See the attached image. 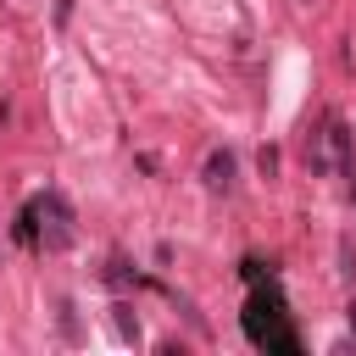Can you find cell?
Wrapping results in <instances>:
<instances>
[{"instance_id":"obj_2","label":"cell","mask_w":356,"mask_h":356,"mask_svg":"<svg viewBox=\"0 0 356 356\" xmlns=\"http://www.w3.org/2000/svg\"><path fill=\"white\" fill-rule=\"evenodd\" d=\"M33 206L50 217V222H44V245H50V250H67V245H72V211H67V200L50 189V195H44V200H33Z\"/></svg>"},{"instance_id":"obj_1","label":"cell","mask_w":356,"mask_h":356,"mask_svg":"<svg viewBox=\"0 0 356 356\" xmlns=\"http://www.w3.org/2000/svg\"><path fill=\"white\" fill-rule=\"evenodd\" d=\"M245 334H250V345H261V350H284V356L300 350L295 328L284 323V295H278L273 284L250 295V306H245Z\"/></svg>"},{"instance_id":"obj_3","label":"cell","mask_w":356,"mask_h":356,"mask_svg":"<svg viewBox=\"0 0 356 356\" xmlns=\"http://www.w3.org/2000/svg\"><path fill=\"white\" fill-rule=\"evenodd\" d=\"M206 189H234V150L206 156Z\"/></svg>"},{"instance_id":"obj_4","label":"cell","mask_w":356,"mask_h":356,"mask_svg":"<svg viewBox=\"0 0 356 356\" xmlns=\"http://www.w3.org/2000/svg\"><path fill=\"white\" fill-rule=\"evenodd\" d=\"M117 328H122V339H139V323H134L128 312H117Z\"/></svg>"},{"instance_id":"obj_5","label":"cell","mask_w":356,"mask_h":356,"mask_svg":"<svg viewBox=\"0 0 356 356\" xmlns=\"http://www.w3.org/2000/svg\"><path fill=\"white\" fill-rule=\"evenodd\" d=\"M350 328H356V306H350Z\"/></svg>"}]
</instances>
